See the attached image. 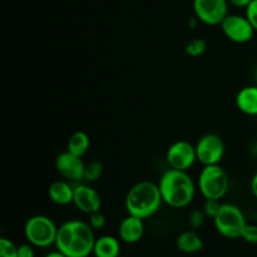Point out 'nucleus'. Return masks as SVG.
<instances>
[{
	"label": "nucleus",
	"mask_w": 257,
	"mask_h": 257,
	"mask_svg": "<svg viewBox=\"0 0 257 257\" xmlns=\"http://www.w3.org/2000/svg\"><path fill=\"white\" fill-rule=\"evenodd\" d=\"M95 240L89 222L69 220L58 227L55 247L68 257H88L93 255Z\"/></svg>",
	"instance_id": "f257e3e1"
},
{
	"label": "nucleus",
	"mask_w": 257,
	"mask_h": 257,
	"mask_svg": "<svg viewBox=\"0 0 257 257\" xmlns=\"http://www.w3.org/2000/svg\"><path fill=\"white\" fill-rule=\"evenodd\" d=\"M163 202L172 208H185L193 201L196 185L187 171H166L158 182Z\"/></svg>",
	"instance_id": "f03ea898"
},
{
	"label": "nucleus",
	"mask_w": 257,
	"mask_h": 257,
	"mask_svg": "<svg viewBox=\"0 0 257 257\" xmlns=\"http://www.w3.org/2000/svg\"><path fill=\"white\" fill-rule=\"evenodd\" d=\"M162 203L163 200L158 183L151 181H141L133 185L124 198L125 211L128 215L136 216L142 220L156 215Z\"/></svg>",
	"instance_id": "7ed1b4c3"
},
{
	"label": "nucleus",
	"mask_w": 257,
	"mask_h": 257,
	"mask_svg": "<svg viewBox=\"0 0 257 257\" xmlns=\"http://www.w3.org/2000/svg\"><path fill=\"white\" fill-rule=\"evenodd\" d=\"M198 190L205 200H220L230 188V177L220 165L203 166L198 176Z\"/></svg>",
	"instance_id": "20e7f679"
},
{
	"label": "nucleus",
	"mask_w": 257,
	"mask_h": 257,
	"mask_svg": "<svg viewBox=\"0 0 257 257\" xmlns=\"http://www.w3.org/2000/svg\"><path fill=\"white\" fill-rule=\"evenodd\" d=\"M58 226L54 221L45 215H35L28 218L24 225V236L27 242L34 247L47 248L55 245Z\"/></svg>",
	"instance_id": "39448f33"
},
{
	"label": "nucleus",
	"mask_w": 257,
	"mask_h": 257,
	"mask_svg": "<svg viewBox=\"0 0 257 257\" xmlns=\"http://www.w3.org/2000/svg\"><path fill=\"white\" fill-rule=\"evenodd\" d=\"M212 221L216 231L231 240L240 238L243 228L247 225L242 210L233 203H222L217 216Z\"/></svg>",
	"instance_id": "423d86ee"
},
{
	"label": "nucleus",
	"mask_w": 257,
	"mask_h": 257,
	"mask_svg": "<svg viewBox=\"0 0 257 257\" xmlns=\"http://www.w3.org/2000/svg\"><path fill=\"white\" fill-rule=\"evenodd\" d=\"M225 142L220 136L215 133L203 135L196 143L197 161L202 166L220 165L225 156Z\"/></svg>",
	"instance_id": "0eeeda50"
},
{
	"label": "nucleus",
	"mask_w": 257,
	"mask_h": 257,
	"mask_svg": "<svg viewBox=\"0 0 257 257\" xmlns=\"http://www.w3.org/2000/svg\"><path fill=\"white\" fill-rule=\"evenodd\" d=\"M220 27L225 37L236 44L248 43L256 32L246 15L228 14L221 23Z\"/></svg>",
	"instance_id": "6e6552de"
},
{
	"label": "nucleus",
	"mask_w": 257,
	"mask_h": 257,
	"mask_svg": "<svg viewBox=\"0 0 257 257\" xmlns=\"http://www.w3.org/2000/svg\"><path fill=\"white\" fill-rule=\"evenodd\" d=\"M193 12L203 24L221 25L228 15V0H193Z\"/></svg>",
	"instance_id": "1a4fd4ad"
},
{
	"label": "nucleus",
	"mask_w": 257,
	"mask_h": 257,
	"mask_svg": "<svg viewBox=\"0 0 257 257\" xmlns=\"http://www.w3.org/2000/svg\"><path fill=\"white\" fill-rule=\"evenodd\" d=\"M166 160H167L170 168L188 171L197 161L196 146L187 141H177L168 147Z\"/></svg>",
	"instance_id": "9d476101"
},
{
	"label": "nucleus",
	"mask_w": 257,
	"mask_h": 257,
	"mask_svg": "<svg viewBox=\"0 0 257 257\" xmlns=\"http://www.w3.org/2000/svg\"><path fill=\"white\" fill-rule=\"evenodd\" d=\"M55 170L62 177L68 181H84L85 163L82 157L73 155V153L62 152L55 158Z\"/></svg>",
	"instance_id": "9b49d317"
},
{
	"label": "nucleus",
	"mask_w": 257,
	"mask_h": 257,
	"mask_svg": "<svg viewBox=\"0 0 257 257\" xmlns=\"http://www.w3.org/2000/svg\"><path fill=\"white\" fill-rule=\"evenodd\" d=\"M73 205L83 213L90 215L93 212L100 211L102 208V197L97 190L88 183H80L74 186V198Z\"/></svg>",
	"instance_id": "f8f14e48"
},
{
	"label": "nucleus",
	"mask_w": 257,
	"mask_h": 257,
	"mask_svg": "<svg viewBox=\"0 0 257 257\" xmlns=\"http://www.w3.org/2000/svg\"><path fill=\"white\" fill-rule=\"evenodd\" d=\"M142 218L128 215L123 218L118 227V237L125 243H136L145 235V223Z\"/></svg>",
	"instance_id": "ddd939ff"
},
{
	"label": "nucleus",
	"mask_w": 257,
	"mask_h": 257,
	"mask_svg": "<svg viewBox=\"0 0 257 257\" xmlns=\"http://www.w3.org/2000/svg\"><path fill=\"white\" fill-rule=\"evenodd\" d=\"M50 201L58 206H68L73 203L74 187L67 181H54L48 188Z\"/></svg>",
	"instance_id": "4468645a"
},
{
	"label": "nucleus",
	"mask_w": 257,
	"mask_h": 257,
	"mask_svg": "<svg viewBox=\"0 0 257 257\" xmlns=\"http://www.w3.org/2000/svg\"><path fill=\"white\" fill-rule=\"evenodd\" d=\"M176 245L181 252L186 253V255H193V253L200 252L203 248V240L200 235H198L197 230H190L183 231L180 233L176 240Z\"/></svg>",
	"instance_id": "2eb2a0df"
},
{
	"label": "nucleus",
	"mask_w": 257,
	"mask_h": 257,
	"mask_svg": "<svg viewBox=\"0 0 257 257\" xmlns=\"http://www.w3.org/2000/svg\"><path fill=\"white\" fill-rule=\"evenodd\" d=\"M236 107L247 115H257V85H247L236 95Z\"/></svg>",
	"instance_id": "dca6fc26"
},
{
	"label": "nucleus",
	"mask_w": 257,
	"mask_h": 257,
	"mask_svg": "<svg viewBox=\"0 0 257 257\" xmlns=\"http://www.w3.org/2000/svg\"><path fill=\"white\" fill-rule=\"evenodd\" d=\"M120 253V242L117 237L103 235L95 240L93 255L94 257H118Z\"/></svg>",
	"instance_id": "f3484780"
},
{
	"label": "nucleus",
	"mask_w": 257,
	"mask_h": 257,
	"mask_svg": "<svg viewBox=\"0 0 257 257\" xmlns=\"http://www.w3.org/2000/svg\"><path fill=\"white\" fill-rule=\"evenodd\" d=\"M90 146V138L83 131H77L73 133L69 137L67 143V151L73 153V155L78 156V157H83L85 153L88 152Z\"/></svg>",
	"instance_id": "a211bd4d"
},
{
	"label": "nucleus",
	"mask_w": 257,
	"mask_h": 257,
	"mask_svg": "<svg viewBox=\"0 0 257 257\" xmlns=\"http://www.w3.org/2000/svg\"><path fill=\"white\" fill-rule=\"evenodd\" d=\"M103 173V163L99 161H90L85 163L84 170V181L87 183L95 182L100 178Z\"/></svg>",
	"instance_id": "6ab92c4d"
},
{
	"label": "nucleus",
	"mask_w": 257,
	"mask_h": 257,
	"mask_svg": "<svg viewBox=\"0 0 257 257\" xmlns=\"http://www.w3.org/2000/svg\"><path fill=\"white\" fill-rule=\"evenodd\" d=\"M207 49V43L202 38H196L190 40L186 45V54L192 58H198L203 54Z\"/></svg>",
	"instance_id": "aec40b11"
},
{
	"label": "nucleus",
	"mask_w": 257,
	"mask_h": 257,
	"mask_svg": "<svg viewBox=\"0 0 257 257\" xmlns=\"http://www.w3.org/2000/svg\"><path fill=\"white\" fill-rule=\"evenodd\" d=\"M0 257H18V246L7 237L0 238Z\"/></svg>",
	"instance_id": "412c9836"
},
{
	"label": "nucleus",
	"mask_w": 257,
	"mask_h": 257,
	"mask_svg": "<svg viewBox=\"0 0 257 257\" xmlns=\"http://www.w3.org/2000/svg\"><path fill=\"white\" fill-rule=\"evenodd\" d=\"M206 215L203 210H193L188 216V225L192 230H198L203 225L206 220Z\"/></svg>",
	"instance_id": "4be33fe9"
},
{
	"label": "nucleus",
	"mask_w": 257,
	"mask_h": 257,
	"mask_svg": "<svg viewBox=\"0 0 257 257\" xmlns=\"http://www.w3.org/2000/svg\"><path fill=\"white\" fill-rule=\"evenodd\" d=\"M221 205H222V203H220V200H206L202 208L206 217L213 220V218L217 216L218 211H220L221 208Z\"/></svg>",
	"instance_id": "5701e85b"
},
{
	"label": "nucleus",
	"mask_w": 257,
	"mask_h": 257,
	"mask_svg": "<svg viewBox=\"0 0 257 257\" xmlns=\"http://www.w3.org/2000/svg\"><path fill=\"white\" fill-rule=\"evenodd\" d=\"M241 238L245 242L251 243V245H256L257 243V225H252V223H247L243 228L242 233H241Z\"/></svg>",
	"instance_id": "b1692460"
},
{
	"label": "nucleus",
	"mask_w": 257,
	"mask_h": 257,
	"mask_svg": "<svg viewBox=\"0 0 257 257\" xmlns=\"http://www.w3.org/2000/svg\"><path fill=\"white\" fill-rule=\"evenodd\" d=\"M88 216H89V220H88V222H89V225L92 226L93 230L97 231V230H102V228H104L105 223H107V218H105V216L103 215L100 211L93 212Z\"/></svg>",
	"instance_id": "393cba45"
},
{
	"label": "nucleus",
	"mask_w": 257,
	"mask_h": 257,
	"mask_svg": "<svg viewBox=\"0 0 257 257\" xmlns=\"http://www.w3.org/2000/svg\"><path fill=\"white\" fill-rule=\"evenodd\" d=\"M246 17L250 20L252 27L257 32V0H252L247 8H246Z\"/></svg>",
	"instance_id": "a878e982"
},
{
	"label": "nucleus",
	"mask_w": 257,
	"mask_h": 257,
	"mask_svg": "<svg viewBox=\"0 0 257 257\" xmlns=\"http://www.w3.org/2000/svg\"><path fill=\"white\" fill-rule=\"evenodd\" d=\"M18 257H35L34 246L32 243H22L18 246Z\"/></svg>",
	"instance_id": "bb28decb"
},
{
	"label": "nucleus",
	"mask_w": 257,
	"mask_h": 257,
	"mask_svg": "<svg viewBox=\"0 0 257 257\" xmlns=\"http://www.w3.org/2000/svg\"><path fill=\"white\" fill-rule=\"evenodd\" d=\"M251 2L252 0H228V3L235 8H245V9L250 5Z\"/></svg>",
	"instance_id": "cd10ccee"
},
{
	"label": "nucleus",
	"mask_w": 257,
	"mask_h": 257,
	"mask_svg": "<svg viewBox=\"0 0 257 257\" xmlns=\"http://www.w3.org/2000/svg\"><path fill=\"white\" fill-rule=\"evenodd\" d=\"M251 192L257 198V172L253 175L252 180H251Z\"/></svg>",
	"instance_id": "c85d7f7f"
},
{
	"label": "nucleus",
	"mask_w": 257,
	"mask_h": 257,
	"mask_svg": "<svg viewBox=\"0 0 257 257\" xmlns=\"http://www.w3.org/2000/svg\"><path fill=\"white\" fill-rule=\"evenodd\" d=\"M44 257H68V256H65L64 253L60 252L59 250H55V251H52V252L47 253Z\"/></svg>",
	"instance_id": "c756f323"
}]
</instances>
